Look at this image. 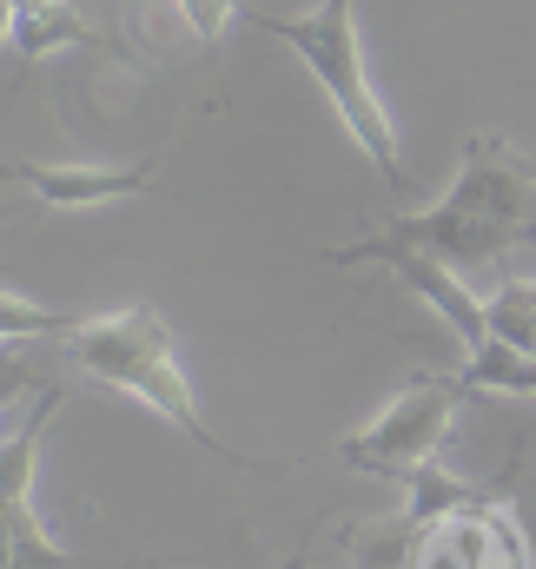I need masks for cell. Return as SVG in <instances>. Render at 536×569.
Here are the masks:
<instances>
[{"label": "cell", "mask_w": 536, "mask_h": 569, "mask_svg": "<svg viewBox=\"0 0 536 569\" xmlns=\"http://www.w3.org/2000/svg\"><path fill=\"white\" fill-rule=\"evenodd\" d=\"M510 246H536V166L497 133H470L464 172L437 206L391 212L371 239L325 252V266H385L391 252H424L464 272V266H497Z\"/></svg>", "instance_id": "cell-1"}, {"label": "cell", "mask_w": 536, "mask_h": 569, "mask_svg": "<svg viewBox=\"0 0 536 569\" xmlns=\"http://www.w3.org/2000/svg\"><path fill=\"white\" fill-rule=\"evenodd\" d=\"M53 411H60V391H40L27 430H13L7 450H0V569H159V563H100V557L60 550L47 537L40 510H33V463H40Z\"/></svg>", "instance_id": "cell-5"}, {"label": "cell", "mask_w": 536, "mask_h": 569, "mask_svg": "<svg viewBox=\"0 0 536 569\" xmlns=\"http://www.w3.org/2000/svg\"><path fill=\"white\" fill-rule=\"evenodd\" d=\"M404 569H530V543L517 530L510 497H490V503L444 510V517L417 523Z\"/></svg>", "instance_id": "cell-6"}, {"label": "cell", "mask_w": 536, "mask_h": 569, "mask_svg": "<svg viewBox=\"0 0 536 569\" xmlns=\"http://www.w3.org/2000/svg\"><path fill=\"white\" fill-rule=\"evenodd\" d=\"M271 569H305V557H285V563H271Z\"/></svg>", "instance_id": "cell-14"}, {"label": "cell", "mask_w": 536, "mask_h": 569, "mask_svg": "<svg viewBox=\"0 0 536 569\" xmlns=\"http://www.w3.org/2000/svg\"><path fill=\"white\" fill-rule=\"evenodd\" d=\"M60 351H67V365H73L80 378H93V385H107V391H127L139 405H152L166 425H179L199 450H212V457H226V463H239V470H271L266 457H246V450H232L226 437H212V425L199 418V398H192L186 371H179L172 325H166L152 305L93 318V325H73V331L60 338Z\"/></svg>", "instance_id": "cell-2"}, {"label": "cell", "mask_w": 536, "mask_h": 569, "mask_svg": "<svg viewBox=\"0 0 536 569\" xmlns=\"http://www.w3.org/2000/svg\"><path fill=\"white\" fill-rule=\"evenodd\" d=\"M477 398V385L457 371V378H437V371H417L410 385L398 391V405L378 411V425L351 430L338 443V457L365 477H385V483H404L417 463L437 457V443L450 437V418Z\"/></svg>", "instance_id": "cell-4"}, {"label": "cell", "mask_w": 536, "mask_h": 569, "mask_svg": "<svg viewBox=\"0 0 536 569\" xmlns=\"http://www.w3.org/2000/svg\"><path fill=\"white\" fill-rule=\"evenodd\" d=\"M13 186H27L40 206L53 212H87V206H113V199H133L152 186V159H133V166H60V159H13L7 166Z\"/></svg>", "instance_id": "cell-7"}, {"label": "cell", "mask_w": 536, "mask_h": 569, "mask_svg": "<svg viewBox=\"0 0 536 569\" xmlns=\"http://www.w3.org/2000/svg\"><path fill=\"white\" fill-rule=\"evenodd\" d=\"M246 27H259L271 40H285L305 73L325 87V100L338 107L345 133L371 152L385 192L410 199V172L398 166V133H391V113L378 107L371 93V73H365V53H358V0H318L311 13H252L246 7Z\"/></svg>", "instance_id": "cell-3"}, {"label": "cell", "mask_w": 536, "mask_h": 569, "mask_svg": "<svg viewBox=\"0 0 536 569\" xmlns=\"http://www.w3.org/2000/svg\"><path fill=\"white\" fill-rule=\"evenodd\" d=\"M172 7H179L186 33H192V40H206V47H212L232 20H246V0H172Z\"/></svg>", "instance_id": "cell-13"}, {"label": "cell", "mask_w": 536, "mask_h": 569, "mask_svg": "<svg viewBox=\"0 0 536 569\" xmlns=\"http://www.w3.org/2000/svg\"><path fill=\"white\" fill-rule=\"evenodd\" d=\"M7 47L33 67L53 47H93V33L80 27L67 0H7Z\"/></svg>", "instance_id": "cell-9"}, {"label": "cell", "mask_w": 536, "mask_h": 569, "mask_svg": "<svg viewBox=\"0 0 536 569\" xmlns=\"http://www.w3.org/2000/svg\"><path fill=\"white\" fill-rule=\"evenodd\" d=\"M464 378L477 391H510V398H536V351H517L504 338H484L470 358H464Z\"/></svg>", "instance_id": "cell-10"}, {"label": "cell", "mask_w": 536, "mask_h": 569, "mask_svg": "<svg viewBox=\"0 0 536 569\" xmlns=\"http://www.w3.org/2000/svg\"><path fill=\"white\" fill-rule=\"evenodd\" d=\"M385 266H391V272H398V279L410 284V291H417V298H424L444 325H450V331H457V338H464V351H477V345L490 338V311H484V298H470V291H464V279H457L444 259H424V252H391Z\"/></svg>", "instance_id": "cell-8"}, {"label": "cell", "mask_w": 536, "mask_h": 569, "mask_svg": "<svg viewBox=\"0 0 536 569\" xmlns=\"http://www.w3.org/2000/svg\"><path fill=\"white\" fill-rule=\"evenodd\" d=\"M80 318H60V311H40V305H20L13 291H7V305H0V331L7 338H67Z\"/></svg>", "instance_id": "cell-12"}, {"label": "cell", "mask_w": 536, "mask_h": 569, "mask_svg": "<svg viewBox=\"0 0 536 569\" xmlns=\"http://www.w3.org/2000/svg\"><path fill=\"white\" fill-rule=\"evenodd\" d=\"M484 311H490V338L536 351V279H504V291L484 298Z\"/></svg>", "instance_id": "cell-11"}]
</instances>
